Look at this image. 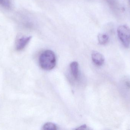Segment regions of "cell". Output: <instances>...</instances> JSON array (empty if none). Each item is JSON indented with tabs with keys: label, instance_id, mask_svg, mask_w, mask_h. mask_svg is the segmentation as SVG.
<instances>
[{
	"label": "cell",
	"instance_id": "cell-9",
	"mask_svg": "<svg viewBox=\"0 0 130 130\" xmlns=\"http://www.w3.org/2000/svg\"><path fill=\"white\" fill-rule=\"evenodd\" d=\"M87 126L86 125H83L82 126H81L79 127L78 128H77V129H82V130H85L87 129Z\"/></svg>",
	"mask_w": 130,
	"mask_h": 130
},
{
	"label": "cell",
	"instance_id": "cell-7",
	"mask_svg": "<svg viewBox=\"0 0 130 130\" xmlns=\"http://www.w3.org/2000/svg\"><path fill=\"white\" fill-rule=\"evenodd\" d=\"M43 129L55 130L57 129V127L53 123H47L43 125Z\"/></svg>",
	"mask_w": 130,
	"mask_h": 130
},
{
	"label": "cell",
	"instance_id": "cell-1",
	"mask_svg": "<svg viewBox=\"0 0 130 130\" xmlns=\"http://www.w3.org/2000/svg\"><path fill=\"white\" fill-rule=\"evenodd\" d=\"M39 61L42 68L46 70H51L55 67L56 64L55 54L52 50H45L40 55Z\"/></svg>",
	"mask_w": 130,
	"mask_h": 130
},
{
	"label": "cell",
	"instance_id": "cell-5",
	"mask_svg": "<svg viewBox=\"0 0 130 130\" xmlns=\"http://www.w3.org/2000/svg\"><path fill=\"white\" fill-rule=\"evenodd\" d=\"M70 69L73 77L75 79H77L79 76V66L78 62H72L70 64Z\"/></svg>",
	"mask_w": 130,
	"mask_h": 130
},
{
	"label": "cell",
	"instance_id": "cell-8",
	"mask_svg": "<svg viewBox=\"0 0 130 130\" xmlns=\"http://www.w3.org/2000/svg\"><path fill=\"white\" fill-rule=\"evenodd\" d=\"M0 5L5 8H9L11 7L10 0H0Z\"/></svg>",
	"mask_w": 130,
	"mask_h": 130
},
{
	"label": "cell",
	"instance_id": "cell-6",
	"mask_svg": "<svg viewBox=\"0 0 130 130\" xmlns=\"http://www.w3.org/2000/svg\"><path fill=\"white\" fill-rule=\"evenodd\" d=\"M98 38L99 42L101 45H105L109 41V37L107 34H99L98 35Z\"/></svg>",
	"mask_w": 130,
	"mask_h": 130
},
{
	"label": "cell",
	"instance_id": "cell-2",
	"mask_svg": "<svg viewBox=\"0 0 130 130\" xmlns=\"http://www.w3.org/2000/svg\"><path fill=\"white\" fill-rule=\"evenodd\" d=\"M118 37L125 47L130 45V28L126 25H120L117 29Z\"/></svg>",
	"mask_w": 130,
	"mask_h": 130
},
{
	"label": "cell",
	"instance_id": "cell-4",
	"mask_svg": "<svg viewBox=\"0 0 130 130\" xmlns=\"http://www.w3.org/2000/svg\"><path fill=\"white\" fill-rule=\"evenodd\" d=\"M91 58L93 63L98 66L102 65L104 63V57L101 53L98 51H94L92 52Z\"/></svg>",
	"mask_w": 130,
	"mask_h": 130
},
{
	"label": "cell",
	"instance_id": "cell-3",
	"mask_svg": "<svg viewBox=\"0 0 130 130\" xmlns=\"http://www.w3.org/2000/svg\"><path fill=\"white\" fill-rule=\"evenodd\" d=\"M32 38L30 36H23L18 39L16 44V49L17 51L23 49L29 43Z\"/></svg>",
	"mask_w": 130,
	"mask_h": 130
}]
</instances>
